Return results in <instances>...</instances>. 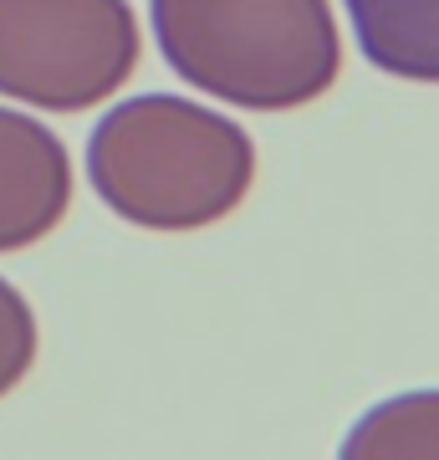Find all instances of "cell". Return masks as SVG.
Wrapping results in <instances>:
<instances>
[{
	"mask_svg": "<svg viewBox=\"0 0 439 460\" xmlns=\"http://www.w3.org/2000/svg\"><path fill=\"white\" fill-rule=\"evenodd\" d=\"M163 62L205 98L281 113L338 83L342 41L327 0H148Z\"/></svg>",
	"mask_w": 439,
	"mask_h": 460,
	"instance_id": "2",
	"label": "cell"
},
{
	"mask_svg": "<svg viewBox=\"0 0 439 460\" xmlns=\"http://www.w3.org/2000/svg\"><path fill=\"white\" fill-rule=\"evenodd\" d=\"M338 460H439V389H408L363 410Z\"/></svg>",
	"mask_w": 439,
	"mask_h": 460,
	"instance_id": "6",
	"label": "cell"
},
{
	"mask_svg": "<svg viewBox=\"0 0 439 460\" xmlns=\"http://www.w3.org/2000/svg\"><path fill=\"white\" fill-rule=\"evenodd\" d=\"M138 66L128 0H0V98L41 113H82Z\"/></svg>",
	"mask_w": 439,
	"mask_h": 460,
	"instance_id": "3",
	"label": "cell"
},
{
	"mask_svg": "<svg viewBox=\"0 0 439 460\" xmlns=\"http://www.w3.org/2000/svg\"><path fill=\"white\" fill-rule=\"evenodd\" d=\"M87 180L118 220L144 230H199L241 210L256 180V144L235 118L195 98L144 93L98 118Z\"/></svg>",
	"mask_w": 439,
	"mask_h": 460,
	"instance_id": "1",
	"label": "cell"
},
{
	"mask_svg": "<svg viewBox=\"0 0 439 460\" xmlns=\"http://www.w3.org/2000/svg\"><path fill=\"white\" fill-rule=\"evenodd\" d=\"M363 57L404 83H439V0H342Z\"/></svg>",
	"mask_w": 439,
	"mask_h": 460,
	"instance_id": "5",
	"label": "cell"
},
{
	"mask_svg": "<svg viewBox=\"0 0 439 460\" xmlns=\"http://www.w3.org/2000/svg\"><path fill=\"white\" fill-rule=\"evenodd\" d=\"M36 343H41V338H36L31 302H26L11 281L0 277V399H5L21 378L31 374Z\"/></svg>",
	"mask_w": 439,
	"mask_h": 460,
	"instance_id": "7",
	"label": "cell"
},
{
	"mask_svg": "<svg viewBox=\"0 0 439 460\" xmlns=\"http://www.w3.org/2000/svg\"><path fill=\"white\" fill-rule=\"evenodd\" d=\"M72 205V159L41 118L0 108V256L47 241Z\"/></svg>",
	"mask_w": 439,
	"mask_h": 460,
	"instance_id": "4",
	"label": "cell"
}]
</instances>
